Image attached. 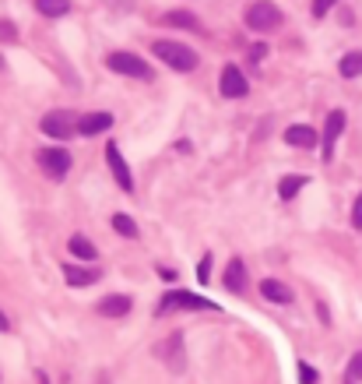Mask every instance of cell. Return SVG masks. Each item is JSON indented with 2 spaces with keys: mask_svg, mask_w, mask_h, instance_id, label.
<instances>
[{
  "mask_svg": "<svg viewBox=\"0 0 362 384\" xmlns=\"http://www.w3.org/2000/svg\"><path fill=\"white\" fill-rule=\"evenodd\" d=\"M39 131L53 141H71L78 134V116L71 109H49L39 120Z\"/></svg>",
  "mask_w": 362,
  "mask_h": 384,
  "instance_id": "277c9868",
  "label": "cell"
},
{
  "mask_svg": "<svg viewBox=\"0 0 362 384\" xmlns=\"http://www.w3.org/2000/svg\"><path fill=\"white\" fill-rule=\"evenodd\" d=\"M0 71H4V56H0Z\"/></svg>",
  "mask_w": 362,
  "mask_h": 384,
  "instance_id": "1f68e13d",
  "label": "cell"
},
{
  "mask_svg": "<svg viewBox=\"0 0 362 384\" xmlns=\"http://www.w3.org/2000/svg\"><path fill=\"white\" fill-rule=\"evenodd\" d=\"M257 289H260V297L267 303H292V289L285 282H278V279H264Z\"/></svg>",
  "mask_w": 362,
  "mask_h": 384,
  "instance_id": "e0dca14e",
  "label": "cell"
},
{
  "mask_svg": "<svg viewBox=\"0 0 362 384\" xmlns=\"http://www.w3.org/2000/svg\"><path fill=\"white\" fill-rule=\"evenodd\" d=\"M36 11L43 18H64L71 14V0H36Z\"/></svg>",
  "mask_w": 362,
  "mask_h": 384,
  "instance_id": "44dd1931",
  "label": "cell"
},
{
  "mask_svg": "<svg viewBox=\"0 0 362 384\" xmlns=\"http://www.w3.org/2000/svg\"><path fill=\"white\" fill-rule=\"evenodd\" d=\"M0 332H11V317L4 310H0Z\"/></svg>",
  "mask_w": 362,
  "mask_h": 384,
  "instance_id": "f546056e",
  "label": "cell"
},
{
  "mask_svg": "<svg viewBox=\"0 0 362 384\" xmlns=\"http://www.w3.org/2000/svg\"><path fill=\"white\" fill-rule=\"evenodd\" d=\"M282 18L285 14H282V8L275 4V0H253V4L247 8V14H243L250 32H271V28L282 25Z\"/></svg>",
  "mask_w": 362,
  "mask_h": 384,
  "instance_id": "3957f363",
  "label": "cell"
},
{
  "mask_svg": "<svg viewBox=\"0 0 362 384\" xmlns=\"http://www.w3.org/2000/svg\"><path fill=\"white\" fill-rule=\"evenodd\" d=\"M60 272H64V279H67V286H71V289L95 286V282L102 279V272H99V268H78V264H71V261L60 264Z\"/></svg>",
  "mask_w": 362,
  "mask_h": 384,
  "instance_id": "4fadbf2b",
  "label": "cell"
},
{
  "mask_svg": "<svg viewBox=\"0 0 362 384\" xmlns=\"http://www.w3.org/2000/svg\"><path fill=\"white\" fill-rule=\"evenodd\" d=\"M159 275H162L166 282H176V272H169V268H159Z\"/></svg>",
  "mask_w": 362,
  "mask_h": 384,
  "instance_id": "4dcf8cb0",
  "label": "cell"
},
{
  "mask_svg": "<svg viewBox=\"0 0 362 384\" xmlns=\"http://www.w3.org/2000/svg\"><path fill=\"white\" fill-rule=\"evenodd\" d=\"M152 53L159 56L166 67H172V71H179V74H190V71L201 64L197 53H194L190 46H183V43H176V39H155V43H152Z\"/></svg>",
  "mask_w": 362,
  "mask_h": 384,
  "instance_id": "6da1fadb",
  "label": "cell"
},
{
  "mask_svg": "<svg viewBox=\"0 0 362 384\" xmlns=\"http://www.w3.org/2000/svg\"><path fill=\"white\" fill-rule=\"evenodd\" d=\"M222 282H225V289L229 292H247V264H243V257H229V264H225V272H222Z\"/></svg>",
  "mask_w": 362,
  "mask_h": 384,
  "instance_id": "5bb4252c",
  "label": "cell"
},
{
  "mask_svg": "<svg viewBox=\"0 0 362 384\" xmlns=\"http://www.w3.org/2000/svg\"><path fill=\"white\" fill-rule=\"evenodd\" d=\"M106 162H109V169H113V176H116L120 191L134 194V173H131V166H127V159H124V152H120V145H116V141L106 145Z\"/></svg>",
  "mask_w": 362,
  "mask_h": 384,
  "instance_id": "ba28073f",
  "label": "cell"
},
{
  "mask_svg": "<svg viewBox=\"0 0 362 384\" xmlns=\"http://www.w3.org/2000/svg\"><path fill=\"white\" fill-rule=\"evenodd\" d=\"M131 310H134V300L127 297V292H109V297H102V300L95 303V314H99V317H109V321L127 317Z\"/></svg>",
  "mask_w": 362,
  "mask_h": 384,
  "instance_id": "30bf717a",
  "label": "cell"
},
{
  "mask_svg": "<svg viewBox=\"0 0 362 384\" xmlns=\"http://www.w3.org/2000/svg\"><path fill=\"white\" fill-rule=\"evenodd\" d=\"M207 279H211V254H204V257L197 261V282L207 286Z\"/></svg>",
  "mask_w": 362,
  "mask_h": 384,
  "instance_id": "d4e9b609",
  "label": "cell"
},
{
  "mask_svg": "<svg viewBox=\"0 0 362 384\" xmlns=\"http://www.w3.org/2000/svg\"><path fill=\"white\" fill-rule=\"evenodd\" d=\"M169 310H218V303L207 297H197V292H187V289H169L159 303V314H169Z\"/></svg>",
  "mask_w": 362,
  "mask_h": 384,
  "instance_id": "5b68a950",
  "label": "cell"
},
{
  "mask_svg": "<svg viewBox=\"0 0 362 384\" xmlns=\"http://www.w3.org/2000/svg\"><path fill=\"white\" fill-rule=\"evenodd\" d=\"M341 131H345V109H330V113H327V124H324V134H320V141H324L320 159H324V162L335 159V145H338V134H341Z\"/></svg>",
  "mask_w": 362,
  "mask_h": 384,
  "instance_id": "9c48e42d",
  "label": "cell"
},
{
  "mask_svg": "<svg viewBox=\"0 0 362 384\" xmlns=\"http://www.w3.org/2000/svg\"><path fill=\"white\" fill-rule=\"evenodd\" d=\"M0 43H18V25L8 18H0Z\"/></svg>",
  "mask_w": 362,
  "mask_h": 384,
  "instance_id": "cb8c5ba5",
  "label": "cell"
},
{
  "mask_svg": "<svg viewBox=\"0 0 362 384\" xmlns=\"http://www.w3.org/2000/svg\"><path fill=\"white\" fill-rule=\"evenodd\" d=\"M345 384H355V381H348V377H345Z\"/></svg>",
  "mask_w": 362,
  "mask_h": 384,
  "instance_id": "d6a6232c",
  "label": "cell"
},
{
  "mask_svg": "<svg viewBox=\"0 0 362 384\" xmlns=\"http://www.w3.org/2000/svg\"><path fill=\"white\" fill-rule=\"evenodd\" d=\"M285 141L292 145V149H317L320 134L310 124H292V127H285Z\"/></svg>",
  "mask_w": 362,
  "mask_h": 384,
  "instance_id": "2e32d148",
  "label": "cell"
},
{
  "mask_svg": "<svg viewBox=\"0 0 362 384\" xmlns=\"http://www.w3.org/2000/svg\"><path fill=\"white\" fill-rule=\"evenodd\" d=\"M348 381H362V352H355V356L348 360Z\"/></svg>",
  "mask_w": 362,
  "mask_h": 384,
  "instance_id": "484cf974",
  "label": "cell"
},
{
  "mask_svg": "<svg viewBox=\"0 0 362 384\" xmlns=\"http://www.w3.org/2000/svg\"><path fill=\"white\" fill-rule=\"evenodd\" d=\"M162 25H169V28H187V32H204V25H201V18L194 14V11H187V8H176V11H166L162 18H159Z\"/></svg>",
  "mask_w": 362,
  "mask_h": 384,
  "instance_id": "9a60e30c",
  "label": "cell"
},
{
  "mask_svg": "<svg viewBox=\"0 0 362 384\" xmlns=\"http://www.w3.org/2000/svg\"><path fill=\"white\" fill-rule=\"evenodd\" d=\"M352 226L355 229H362V194L355 198V204H352Z\"/></svg>",
  "mask_w": 362,
  "mask_h": 384,
  "instance_id": "83f0119b",
  "label": "cell"
},
{
  "mask_svg": "<svg viewBox=\"0 0 362 384\" xmlns=\"http://www.w3.org/2000/svg\"><path fill=\"white\" fill-rule=\"evenodd\" d=\"M36 162H39V169L49 176V180H64V176L71 173V152L60 149V145H53V149H39Z\"/></svg>",
  "mask_w": 362,
  "mask_h": 384,
  "instance_id": "8992f818",
  "label": "cell"
},
{
  "mask_svg": "<svg viewBox=\"0 0 362 384\" xmlns=\"http://www.w3.org/2000/svg\"><path fill=\"white\" fill-rule=\"evenodd\" d=\"M106 67L113 74H124V78H137V81H152V67H148L137 53L131 50H113L106 53Z\"/></svg>",
  "mask_w": 362,
  "mask_h": 384,
  "instance_id": "7a4b0ae2",
  "label": "cell"
},
{
  "mask_svg": "<svg viewBox=\"0 0 362 384\" xmlns=\"http://www.w3.org/2000/svg\"><path fill=\"white\" fill-rule=\"evenodd\" d=\"M264 56H267V46H264V43H253V46H250V64L264 61Z\"/></svg>",
  "mask_w": 362,
  "mask_h": 384,
  "instance_id": "f1b7e54d",
  "label": "cell"
},
{
  "mask_svg": "<svg viewBox=\"0 0 362 384\" xmlns=\"http://www.w3.org/2000/svg\"><path fill=\"white\" fill-rule=\"evenodd\" d=\"M338 74L341 78H362V50H348L341 61H338Z\"/></svg>",
  "mask_w": 362,
  "mask_h": 384,
  "instance_id": "ffe728a7",
  "label": "cell"
},
{
  "mask_svg": "<svg viewBox=\"0 0 362 384\" xmlns=\"http://www.w3.org/2000/svg\"><path fill=\"white\" fill-rule=\"evenodd\" d=\"M113 229H116L120 236H127V240H137V236H141L137 222H134L127 212H116V215H113Z\"/></svg>",
  "mask_w": 362,
  "mask_h": 384,
  "instance_id": "7402d4cb",
  "label": "cell"
},
{
  "mask_svg": "<svg viewBox=\"0 0 362 384\" xmlns=\"http://www.w3.org/2000/svg\"><path fill=\"white\" fill-rule=\"evenodd\" d=\"M306 184H310V176H303V173H289V176H282V180H278V198H282V201H292Z\"/></svg>",
  "mask_w": 362,
  "mask_h": 384,
  "instance_id": "d6986e66",
  "label": "cell"
},
{
  "mask_svg": "<svg viewBox=\"0 0 362 384\" xmlns=\"http://www.w3.org/2000/svg\"><path fill=\"white\" fill-rule=\"evenodd\" d=\"M218 92L225 99H247L250 96V81H247V74L239 71L236 64H225L222 74H218Z\"/></svg>",
  "mask_w": 362,
  "mask_h": 384,
  "instance_id": "52a82bcc",
  "label": "cell"
},
{
  "mask_svg": "<svg viewBox=\"0 0 362 384\" xmlns=\"http://www.w3.org/2000/svg\"><path fill=\"white\" fill-rule=\"evenodd\" d=\"M295 370H299V384H317V381H320L317 367H310L306 360H299V363H295Z\"/></svg>",
  "mask_w": 362,
  "mask_h": 384,
  "instance_id": "603a6c76",
  "label": "cell"
},
{
  "mask_svg": "<svg viewBox=\"0 0 362 384\" xmlns=\"http://www.w3.org/2000/svg\"><path fill=\"white\" fill-rule=\"evenodd\" d=\"M330 8H338V0H313V8H310V11H313V18H324Z\"/></svg>",
  "mask_w": 362,
  "mask_h": 384,
  "instance_id": "4316f807",
  "label": "cell"
},
{
  "mask_svg": "<svg viewBox=\"0 0 362 384\" xmlns=\"http://www.w3.org/2000/svg\"><path fill=\"white\" fill-rule=\"evenodd\" d=\"M67 250H71L78 261H95V257H99V247L88 240V236H81V233H74L71 240H67Z\"/></svg>",
  "mask_w": 362,
  "mask_h": 384,
  "instance_id": "ac0fdd59",
  "label": "cell"
},
{
  "mask_svg": "<svg viewBox=\"0 0 362 384\" xmlns=\"http://www.w3.org/2000/svg\"><path fill=\"white\" fill-rule=\"evenodd\" d=\"M113 124H116V116H113V113L95 109V113H84V116H78V134H84V138H95V134H106Z\"/></svg>",
  "mask_w": 362,
  "mask_h": 384,
  "instance_id": "8fae6325",
  "label": "cell"
},
{
  "mask_svg": "<svg viewBox=\"0 0 362 384\" xmlns=\"http://www.w3.org/2000/svg\"><path fill=\"white\" fill-rule=\"evenodd\" d=\"M159 356L169 363V370H172V374H183V370H187V356H183V335H179V332H176V335H169V339L159 345Z\"/></svg>",
  "mask_w": 362,
  "mask_h": 384,
  "instance_id": "7c38bea8",
  "label": "cell"
}]
</instances>
